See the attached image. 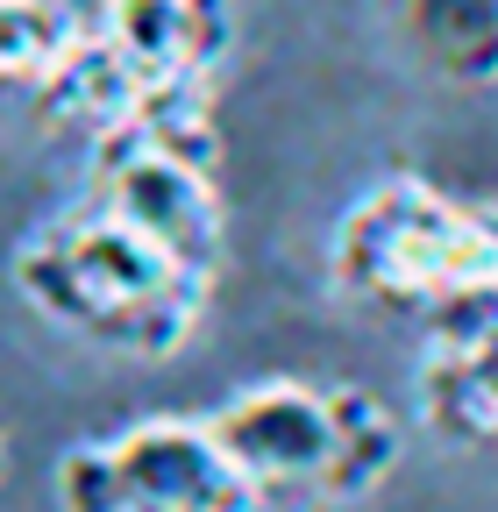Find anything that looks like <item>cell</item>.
Wrapping results in <instances>:
<instances>
[{"instance_id":"cell-4","label":"cell","mask_w":498,"mask_h":512,"mask_svg":"<svg viewBox=\"0 0 498 512\" xmlns=\"http://www.w3.org/2000/svg\"><path fill=\"white\" fill-rule=\"evenodd\" d=\"M79 200L121 214L157 249L200 278L228 264V200H221V136L214 100L185 107H136L86 128V192Z\"/></svg>"},{"instance_id":"cell-3","label":"cell","mask_w":498,"mask_h":512,"mask_svg":"<svg viewBox=\"0 0 498 512\" xmlns=\"http://www.w3.org/2000/svg\"><path fill=\"white\" fill-rule=\"evenodd\" d=\"M200 420L264 512L271 505H292V512L363 505L370 491H385V477L399 470V441H406L392 406L370 399L363 384L299 377V370L235 384Z\"/></svg>"},{"instance_id":"cell-7","label":"cell","mask_w":498,"mask_h":512,"mask_svg":"<svg viewBox=\"0 0 498 512\" xmlns=\"http://www.w3.org/2000/svg\"><path fill=\"white\" fill-rule=\"evenodd\" d=\"M413 413L434 441L498 456V306L427 328L413 363Z\"/></svg>"},{"instance_id":"cell-1","label":"cell","mask_w":498,"mask_h":512,"mask_svg":"<svg viewBox=\"0 0 498 512\" xmlns=\"http://www.w3.org/2000/svg\"><path fill=\"white\" fill-rule=\"evenodd\" d=\"M8 278L36 320L129 363L185 356L214 306V278L178 264L171 249L93 200L29 228L8 256Z\"/></svg>"},{"instance_id":"cell-6","label":"cell","mask_w":498,"mask_h":512,"mask_svg":"<svg viewBox=\"0 0 498 512\" xmlns=\"http://www.w3.org/2000/svg\"><path fill=\"white\" fill-rule=\"evenodd\" d=\"M50 498L57 512H264L193 413L79 434L50 463Z\"/></svg>"},{"instance_id":"cell-10","label":"cell","mask_w":498,"mask_h":512,"mask_svg":"<svg viewBox=\"0 0 498 512\" xmlns=\"http://www.w3.org/2000/svg\"><path fill=\"white\" fill-rule=\"evenodd\" d=\"M0 477H8V434H0Z\"/></svg>"},{"instance_id":"cell-9","label":"cell","mask_w":498,"mask_h":512,"mask_svg":"<svg viewBox=\"0 0 498 512\" xmlns=\"http://www.w3.org/2000/svg\"><path fill=\"white\" fill-rule=\"evenodd\" d=\"M86 15L72 0H0V93L43 100L79 57Z\"/></svg>"},{"instance_id":"cell-8","label":"cell","mask_w":498,"mask_h":512,"mask_svg":"<svg viewBox=\"0 0 498 512\" xmlns=\"http://www.w3.org/2000/svg\"><path fill=\"white\" fill-rule=\"evenodd\" d=\"M392 22L427 79L463 93L498 86V0H392Z\"/></svg>"},{"instance_id":"cell-5","label":"cell","mask_w":498,"mask_h":512,"mask_svg":"<svg viewBox=\"0 0 498 512\" xmlns=\"http://www.w3.org/2000/svg\"><path fill=\"white\" fill-rule=\"evenodd\" d=\"M228 50H235V0H93L79 57L43 93V114L100 128L136 107L214 100Z\"/></svg>"},{"instance_id":"cell-2","label":"cell","mask_w":498,"mask_h":512,"mask_svg":"<svg viewBox=\"0 0 498 512\" xmlns=\"http://www.w3.org/2000/svg\"><path fill=\"white\" fill-rule=\"evenodd\" d=\"M328 285L335 299L449 328L498 306V200L392 171L363 185L328 228Z\"/></svg>"}]
</instances>
